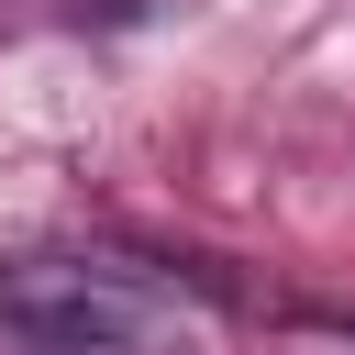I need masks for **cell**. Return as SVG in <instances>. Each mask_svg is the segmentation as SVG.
<instances>
[{
  "instance_id": "cell-1",
  "label": "cell",
  "mask_w": 355,
  "mask_h": 355,
  "mask_svg": "<svg viewBox=\"0 0 355 355\" xmlns=\"http://www.w3.org/2000/svg\"><path fill=\"white\" fill-rule=\"evenodd\" d=\"M0 355H211L200 311L111 255H11L0 266Z\"/></svg>"
},
{
  "instance_id": "cell-2",
  "label": "cell",
  "mask_w": 355,
  "mask_h": 355,
  "mask_svg": "<svg viewBox=\"0 0 355 355\" xmlns=\"http://www.w3.org/2000/svg\"><path fill=\"white\" fill-rule=\"evenodd\" d=\"M78 22H122V11H144V0H67Z\"/></svg>"
}]
</instances>
